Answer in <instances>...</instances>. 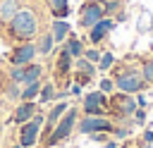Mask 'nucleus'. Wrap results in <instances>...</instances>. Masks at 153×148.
I'll use <instances>...</instances> for the list:
<instances>
[{
	"instance_id": "obj_1",
	"label": "nucleus",
	"mask_w": 153,
	"mask_h": 148,
	"mask_svg": "<svg viewBox=\"0 0 153 148\" xmlns=\"http://www.w3.org/2000/svg\"><path fill=\"white\" fill-rule=\"evenodd\" d=\"M139 57L136 53H129L127 57L117 60L110 69V76L115 81V91H122V93H141V91H148V84L143 81L141 72H139Z\"/></svg>"
},
{
	"instance_id": "obj_2",
	"label": "nucleus",
	"mask_w": 153,
	"mask_h": 148,
	"mask_svg": "<svg viewBox=\"0 0 153 148\" xmlns=\"http://www.w3.org/2000/svg\"><path fill=\"white\" fill-rule=\"evenodd\" d=\"M43 31V24H41V17L36 14L33 7H26L22 5V10L5 24L2 33L5 38L14 45V43H26V41H36V36Z\"/></svg>"
},
{
	"instance_id": "obj_3",
	"label": "nucleus",
	"mask_w": 153,
	"mask_h": 148,
	"mask_svg": "<svg viewBox=\"0 0 153 148\" xmlns=\"http://www.w3.org/2000/svg\"><path fill=\"white\" fill-rule=\"evenodd\" d=\"M79 117H81V110H79V105H69V110L60 117V122L55 124V129L48 134V138L43 141V143H38V148H57V146H62L65 141H69L72 136H74V131H76V122H79Z\"/></svg>"
},
{
	"instance_id": "obj_4",
	"label": "nucleus",
	"mask_w": 153,
	"mask_h": 148,
	"mask_svg": "<svg viewBox=\"0 0 153 148\" xmlns=\"http://www.w3.org/2000/svg\"><path fill=\"white\" fill-rule=\"evenodd\" d=\"M43 122H45V112H36L29 122L19 124L17 127V143L22 148H36L38 141H41V129H43Z\"/></svg>"
},
{
	"instance_id": "obj_5",
	"label": "nucleus",
	"mask_w": 153,
	"mask_h": 148,
	"mask_svg": "<svg viewBox=\"0 0 153 148\" xmlns=\"http://www.w3.org/2000/svg\"><path fill=\"white\" fill-rule=\"evenodd\" d=\"M136 98L131 93H122V91H115L108 95V117H112L115 122L117 119H124V117H131L136 112Z\"/></svg>"
},
{
	"instance_id": "obj_6",
	"label": "nucleus",
	"mask_w": 153,
	"mask_h": 148,
	"mask_svg": "<svg viewBox=\"0 0 153 148\" xmlns=\"http://www.w3.org/2000/svg\"><path fill=\"white\" fill-rule=\"evenodd\" d=\"M79 110L81 115H93V117H108V95L103 91H86L79 98Z\"/></svg>"
},
{
	"instance_id": "obj_7",
	"label": "nucleus",
	"mask_w": 153,
	"mask_h": 148,
	"mask_svg": "<svg viewBox=\"0 0 153 148\" xmlns=\"http://www.w3.org/2000/svg\"><path fill=\"white\" fill-rule=\"evenodd\" d=\"M112 129H115V119H112V117L81 115V117H79V122H76V134H81V136H88V134H96V131L112 134Z\"/></svg>"
},
{
	"instance_id": "obj_8",
	"label": "nucleus",
	"mask_w": 153,
	"mask_h": 148,
	"mask_svg": "<svg viewBox=\"0 0 153 148\" xmlns=\"http://www.w3.org/2000/svg\"><path fill=\"white\" fill-rule=\"evenodd\" d=\"M117 26H120V24H117L112 17H103V19H100V21H96L88 31H84V36H81V38H84L88 45H100V43H105V38H108Z\"/></svg>"
},
{
	"instance_id": "obj_9",
	"label": "nucleus",
	"mask_w": 153,
	"mask_h": 148,
	"mask_svg": "<svg viewBox=\"0 0 153 148\" xmlns=\"http://www.w3.org/2000/svg\"><path fill=\"white\" fill-rule=\"evenodd\" d=\"M105 14H103V5H100V0H84L81 2V7H79V21H76V26L81 29V31H88L96 21H100Z\"/></svg>"
},
{
	"instance_id": "obj_10",
	"label": "nucleus",
	"mask_w": 153,
	"mask_h": 148,
	"mask_svg": "<svg viewBox=\"0 0 153 148\" xmlns=\"http://www.w3.org/2000/svg\"><path fill=\"white\" fill-rule=\"evenodd\" d=\"M38 57L36 53V43L33 41H26V43H14L12 50L7 53V62L10 64H29Z\"/></svg>"
},
{
	"instance_id": "obj_11",
	"label": "nucleus",
	"mask_w": 153,
	"mask_h": 148,
	"mask_svg": "<svg viewBox=\"0 0 153 148\" xmlns=\"http://www.w3.org/2000/svg\"><path fill=\"white\" fill-rule=\"evenodd\" d=\"M41 110V105L36 103V100H19L17 105H14V110H12V115H10V124H24V122H29L36 112Z\"/></svg>"
},
{
	"instance_id": "obj_12",
	"label": "nucleus",
	"mask_w": 153,
	"mask_h": 148,
	"mask_svg": "<svg viewBox=\"0 0 153 148\" xmlns=\"http://www.w3.org/2000/svg\"><path fill=\"white\" fill-rule=\"evenodd\" d=\"M33 43H36V53H38L41 57H48V55L55 53V38H53L50 29H43V31L36 36Z\"/></svg>"
},
{
	"instance_id": "obj_13",
	"label": "nucleus",
	"mask_w": 153,
	"mask_h": 148,
	"mask_svg": "<svg viewBox=\"0 0 153 148\" xmlns=\"http://www.w3.org/2000/svg\"><path fill=\"white\" fill-rule=\"evenodd\" d=\"M48 29H50V33H53V38H55V45H62L65 38L72 33V24H69L67 19H53Z\"/></svg>"
},
{
	"instance_id": "obj_14",
	"label": "nucleus",
	"mask_w": 153,
	"mask_h": 148,
	"mask_svg": "<svg viewBox=\"0 0 153 148\" xmlns=\"http://www.w3.org/2000/svg\"><path fill=\"white\" fill-rule=\"evenodd\" d=\"M62 45H65V50H67L74 60H76V57H81V55H84V50H86V41H84L81 36H76L74 31L65 38V43H62Z\"/></svg>"
},
{
	"instance_id": "obj_15",
	"label": "nucleus",
	"mask_w": 153,
	"mask_h": 148,
	"mask_svg": "<svg viewBox=\"0 0 153 148\" xmlns=\"http://www.w3.org/2000/svg\"><path fill=\"white\" fill-rule=\"evenodd\" d=\"M148 33H153V14L146 7H141L136 14V36H148Z\"/></svg>"
},
{
	"instance_id": "obj_16",
	"label": "nucleus",
	"mask_w": 153,
	"mask_h": 148,
	"mask_svg": "<svg viewBox=\"0 0 153 148\" xmlns=\"http://www.w3.org/2000/svg\"><path fill=\"white\" fill-rule=\"evenodd\" d=\"M43 74H45V67L41 64V62H29V64H24V76H22V86L24 84H31V81H41L43 79Z\"/></svg>"
},
{
	"instance_id": "obj_17",
	"label": "nucleus",
	"mask_w": 153,
	"mask_h": 148,
	"mask_svg": "<svg viewBox=\"0 0 153 148\" xmlns=\"http://www.w3.org/2000/svg\"><path fill=\"white\" fill-rule=\"evenodd\" d=\"M48 12L53 19H67L72 14V7H69V0H48Z\"/></svg>"
},
{
	"instance_id": "obj_18",
	"label": "nucleus",
	"mask_w": 153,
	"mask_h": 148,
	"mask_svg": "<svg viewBox=\"0 0 153 148\" xmlns=\"http://www.w3.org/2000/svg\"><path fill=\"white\" fill-rule=\"evenodd\" d=\"M0 93H2V95H5L10 103H19V95H22V84H17V81H10L7 76H2Z\"/></svg>"
},
{
	"instance_id": "obj_19",
	"label": "nucleus",
	"mask_w": 153,
	"mask_h": 148,
	"mask_svg": "<svg viewBox=\"0 0 153 148\" xmlns=\"http://www.w3.org/2000/svg\"><path fill=\"white\" fill-rule=\"evenodd\" d=\"M55 81H45L43 79V84H41V93H38V98H36V103L38 105H53L55 103Z\"/></svg>"
},
{
	"instance_id": "obj_20",
	"label": "nucleus",
	"mask_w": 153,
	"mask_h": 148,
	"mask_svg": "<svg viewBox=\"0 0 153 148\" xmlns=\"http://www.w3.org/2000/svg\"><path fill=\"white\" fill-rule=\"evenodd\" d=\"M139 72H141L143 81L148 84V88H153V57L151 55H141L139 57Z\"/></svg>"
},
{
	"instance_id": "obj_21",
	"label": "nucleus",
	"mask_w": 153,
	"mask_h": 148,
	"mask_svg": "<svg viewBox=\"0 0 153 148\" xmlns=\"http://www.w3.org/2000/svg\"><path fill=\"white\" fill-rule=\"evenodd\" d=\"M19 10H22V2H19V0H0V17H2L5 24H7Z\"/></svg>"
},
{
	"instance_id": "obj_22",
	"label": "nucleus",
	"mask_w": 153,
	"mask_h": 148,
	"mask_svg": "<svg viewBox=\"0 0 153 148\" xmlns=\"http://www.w3.org/2000/svg\"><path fill=\"white\" fill-rule=\"evenodd\" d=\"M41 84H43V79H41V81L24 84V86H22V95H19V100H36L38 93H41Z\"/></svg>"
},
{
	"instance_id": "obj_23",
	"label": "nucleus",
	"mask_w": 153,
	"mask_h": 148,
	"mask_svg": "<svg viewBox=\"0 0 153 148\" xmlns=\"http://www.w3.org/2000/svg\"><path fill=\"white\" fill-rule=\"evenodd\" d=\"M74 72H81V74H88V76H93V79H96L98 67H96L93 62H88L86 57H76V60H74Z\"/></svg>"
},
{
	"instance_id": "obj_24",
	"label": "nucleus",
	"mask_w": 153,
	"mask_h": 148,
	"mask_svg": "<svg viewBox=\"0 0 153 148\" xmlns=\"http://www.w3.org/2000/svg\"><path fill=\"white\" fill-rule=\"evenodd\" d=\"M115 62H117L115 53H112V50H103V55H100V60H98V64H96V67H98V72H103V74H105V72H110V69H112V64H115Z\"/></svg>"
},
{
	"instance_id": "obj_25",
	"label": "nucleus",
	"mask_w": 153,
	"mask_h": 148,
	"mask_svg": "<svg viewBox=\"0 0 153 148\" xmlns=\"http://www.w3.org/2000/svg\"><path fill=\"white\" fill-rule=\"evenodd\" d=\"M100 5H103V14L105 17H115L124 7V0H100Z\"/></svg>"
},
{
	"instance_id": "obj_26",
	"label": "nucleus",
	"mask_w": 153,
	"mask_h": 148,
	"mask_svg": "<svg viewBox=\"0 0 153 148\" xmlns=\"http://www.w3.org/2000/svg\"><path fill=\"white\" fill-rule=\"evenodd\" d=\"M100 55H103V50H100L98 45H86V50H84V55H81V57H86L88 62H93V64H98V60H100Z\"/></svg>"
},
{
	"instance_id": "obj_27",
	"label": "nucleus",
	"mask_w": 153,
	"mask_h": 148,
	"mask_svg": "<svg viewBox=\"0 0 153 148\" xmlns=\"http://www.w3.org/2000/svg\"><path fill=\"white\" fill-rule=\"evenodd\" d=\"M98 91H103L105 95H110V93H115V81H112V76H100V81H98Z\"/></svg>"
},
{
	"instance_id": "obj_28",
	"label": "nucleus",
	"mask_w": 153,
	"mask_h": 148,
	"mask_svg": "<svg viewBox=\"0 0 153 148\" xmlns=\"http://www.w3.org/2000/svg\"><path fill=\"white\" fill-rule=\"evenodd\" d=\"M131 119H134V124H136V127H141V129H143V127L148 124V110H143V107H136V112L131 115Z\"/></svg>"
},
{
	"instance_id": "obj_29",
	"label": "nucleus",
	"mask_w": 153,
	"mask_h": 148,
	"mask_svg": "<svg viewBox=\"0 0 153 148\" xmlns=\"http://www.w3.org/2000/svg\"><path fill=\"white\" fill-rule=\"evenodd\" d=\"M72 81H74V84H79V86H88V84H93V76H88V74H81V72H74V69H72Z\"/></svg>"
},
{
	"instance_id": "obj_30",
	"label": "nucleus",
	"mask_w": 153,
	"mask_h": 148,
	"mask_svg": "<svg viewBox=\"0 0 153 148\" xmlns=\"http://www.w3.org/2000/svg\"><path fill=\"white\" fill-rule=\"evenodd\" d=\"M139 141H141V143H153V122H148V124L143 127V131H141Z\"/></svg>"
},
{
	"instance_id": "obj_31",
	"label": "nucleus",
	"mask_w": 153,
	"mask_h": 148,
	"mask_svg": "<svg viewBox=\"0 0 153 148\" xmlns=\"http://www.w3.org/2000/svg\"><path fill=\"white\" fill-rule=\"evenodd\" d=\"M134 98H136V105H139V107H143V110H151V100H148V95H146V91H141V93H136Z\"/></svg>"
},
{
	"instance_id": "obj_32",
	"label": "nucleus",
	"mask_w": 153,
	"mask_h": 148,
	"mask_svg": "<svg viewBox=\"0 0 153 148\" xmlns=\"http://www.w3.org/2000/svg\"><path fill=\"white\" fill-rule=\"evenodd\" d=\"M88 138H91L93 143H100V146H103V143L110 138V134H105V131H96V134H88Z\"/></svg>"
},
{
	"instance_id": "obj_33",
	"label": "nucleus",
	"mask_w": 153,
	"mask_h": 148,
	"mask_svg": "<svg viewBox=\"0 0 153 148\" xmlns=\"http://www.w3.org/2000/svg\"><path fill=\"white\" fill-rule=\"evenodd\" d=\"M112 19H115L117 24H122V21H127V19H129V12H127V7H122V10H120V12H117V14L112 17Z\"/></svg>"
},
{
	"instance_id": "obj_34",
	"label": "nucleus",
	"mask_w": 153,
	"mask_h": 148,
	"mask_svg": "<svg viewBox=\"0 0 153 148\" xmlns=\"http://www.w3.org/2000/svg\"><path fill=\"white\" fill-rule=\"evenodd\" d=\"M69 95L81 98V95H84V86H79V84H74V81H72V86H69Z\"/></svg>"
},
{
	"instance_id": "obj_35",
	"label": "nucleus",
	"mask_w": 153,
	"mask_h": 148,
	"mask_svg": "<svg viewBox=\"0 0 153 148\" xmlns=\"http://www.w3.org/2000/svg\"><path fill=\"white\" fill-rule=\"evenodd\" d=\"M103 148H120V141H117V138H112V136H110V138H108V141H105V143H103Z\"/></svg>"
},
{
	"instance_id": "obj_36",
	"label": "nucleus",
	"mask_w": 153,
	"mask_h": 148,
	"mask_svg": "<svg viewBox=\"0 0 153 148\" xmlns=\"http://www.w3.org/2000/svg\"><path fill=\"white\" fill-rule=\"evenodd\" d=\"M136 148H153V143H141V141L136 138Z\"/></svg>"
},
{
	"instance_id": "obj_37",
	"label": "nucleus",
	"mask_w": 153,
	"mask_h": 148,
	"mask_svg": "<svg viewBox=\"0 0 153 148\" xmlns=\"http://www.w3.org/2000/svg\"><path fill=\"white\" fill-rule=\"evenodd\" d=\"M7 148H22V146H19V143H10Z\"/></svg>"
},
{
	"instance_id": "obj_38",
	"label": "nucleus",
	"mask_w": 153,
	"mask_h": 148,
	"mask_svg": "<svg viewBox=\"0 0 153 148\" xmlns=\"http://www.w3.org/2000/svg\"><path fill=\"white\" fill-rule=\"evenodd\" d=\"M2 29H5V21H2V17H0V33H2Z\"/></svg>"
},
{
	"instance_id": "obj_39",
	"label": "nucleus",
	"mask_w": 153,
	"mask_h": 148,
	"mask_svg": "<svg viewBox=\"0 0 153 148\" xmlns=\"http://www.w3.org/2000/svg\"><path fill=\"white\" fill-rule=\"evenodd\" d=\"M148 50H151V55H153V43H151V45H148Z\"/></svg>"
},
{
	"instance_id": "obj_40",
	"label": "nucleus",
	"mask_w": 153,
	"mask_h": 148,
	"mask_svg": "<svg viewBox=\"0 0 153 148\" xmlns=\"http://www.w3.org/2000/svg\"><path fill=\"white\" fill-rule=\"evenodd\" d=\"M19 2H22V5H26V2H29V0H19Z\"/></svg>"
},
{
	"instance_id": "obj_41",
	"label": "nucleus",
	"mask_w": 153,
	"mask_h": 148,
	"mask_svg": "<svg viewBox=\"0 0 153 148\" xmlns=\"http://www.w3.org/2000/svg\"><path fill=\"white\" fill-rule=\"evenodd\" d=\"M0 143H2V131H0Z\"/></svg>"
},
{
	"instance_id": "obj_42",
	"label": "nucleus",
	"mask_w": 153,
	"mask_h": 148,
	"mask_svg": "<svg viewBox=\"0 0 153 148\" xmlns=\"http://www.w3.org/2000/svg\"><path fill=\"white\" fill-rule=\"evenodd\" d=\"M41 2H48V0H41Z\"/></svg>"
},
{
	"instance_id": "obj_43",
	"label": "nucleus",
	"mask_w": 153,
	"mask_h": 148,
	"mask_svg": "<svg viewBox=\"0 0 153 148\" xmlns=\"http://www.w3.org/2000/svg\"><path fill=\"white\" fill-rule=\"evenodd\" d=\"M57 148H60V146H57Z\"/></svg>"
}]
</instances>
